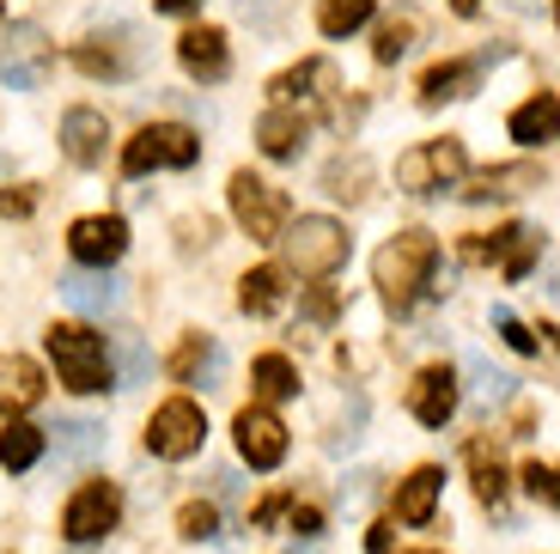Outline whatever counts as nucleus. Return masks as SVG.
<instances>
[{
	"label": "nucleus",
	"mask_w": 560,
	"mask_h": 554,
	"mask_svg": "<svg viewBox=\"0 0 560 554\" xmlns=\"http://www.w3.org/2000/svg\"><path fill=\"white\" fill-rule=\"evenodd\" d=\"M250 384L262 402H287V396H299V366L287 360V354H262V360L250 366Z\"/></svg>",
	"instance_id": "24"
},
{
	"label": "nucleus",
	"mask_w": 560,
	"mask_h": 554,
	"mask_svg": "<svg viewBox=\"0 0 560 554\" xmlns=\"http://www.w3.org/2000/svg\"><path fill=\"white\" fill-rule=\"evenodd\" d=\"M56 451L68 463H92L104 451V420H85V415L61 420V427H56Z\"/></svg>",
	"instance_id": "27"
},
{
	"label": "nucleus",
	"mask_w": 560,
	"mask_h": 554,
	"mask_svg": "<svg viewBox=\"0 0 560 554\" xmlns=\"http://www.w3.org/2000/svg\"><path fill=\"white\" fill-rule=\"evenodd\" d=\"M493 330L505 335V347H518V354H536V335L524 330V323L512 318V311H493Z\"/></svg>",
	"instance_id": "36"
},
{
	"label": "nucleus",
	"mask_w": 560,
	"mask_h": 554,
	"mask_svg": "<svg viewBox=\"0 0 560 554\" xmlns=\"http://www.w3.org/2000/svg\"><path fill=\"white\" fill-rule=\"evenodd\" d=\"M481 85V61H433L420 73V104H445V97H469Z\"/></svg>",
	"instance_id": "20"
},
{
	"label": "nucleus",
	"mask_w": 560,
	"mask_h": 554,
	"mask_svg": "<svg viewBox=\"0 0 560 554\" xmlns=\"http://www.w3.org/2000/svg\"><path fill=\"white\" fill-rule=\"evenodd\" d=\"M153 13H171V19H189V13H201V0H153Z\"/></svg>",
	"instance_id": "42"
},
{
	"label": "nucleus",
	"mask_w": 560,
	"mask_h": 554,
	"mask_svg": "<svg viewBox=\"0 0 560 554\" xmlns=\"http://www.w3.org/2000/svg\"><path fill=\"white\" fill-rule=\"evenodd\" d=\"M268 92H275V111H299V104H323V97H336L341 92V73H336V61L311 56V61H299V68L280 73Z\"/></svg>",
	"instance_id": "13"
},
{
	"label": "nucleus",
	"mask_w": 560,
	"mask_h": 554,
	"mask_svg": "<svg viewBox=\"0 0 560 554\" xmlns=\"http://www.w3.org/2000/svg\"><path fill=\"white\" fill-rule=\"evenodd\" d=\"M415 37H420V13H390L378 25V37H372V56L390 68V61H402L408 49H415Z\"/></svg>",
	"instance_id": "28"
},
{
	"label": "nucleus",
	"mask_w": 560,
	"mask_h": 554,
	"mask_svg": "<svg viewBox=\"0 0 560 554\" xmlns=\"http://www.w3.org/2000/svg\"><path fill=\"white\" fill-rule=\"evenodd\" d=\"M68 250H73V263L80 268H110L116 256L128 250V220L122 213H85V220H73Z\"/></svg>",
	"instance_id": "12"
},
{
	"label": "nucleus",
	"mask_w": 560,
	"mask_h": 554,
	"mask_svg": "<svg viewBox=\"0 0 560 554\" xmlns=\"http://www.w3.org/2000/svg\"><path fill=\"white\" fill-rule=\"evenodd\" d=\"M408 408H415L420 427H445L457 415V366H427L408 390Z\"/></svg>",
	"instance_id": "16"
},
{
	"label": "nucleus",
	"mask_w": 560,
	"mask_h": 554,
	"mask_svg": "<svg viewBox=\"0 0 560 554\" xmlns=\"http://www.w3.org/2000/svg\"><path fill=\"white\" fill-rule=\"evenodd\" d=\"M287 280H293V275H287V268H275V263L250 268V275L238 280V305L250 311V318H275V311L287 305V292H293Z\"/></svg>",
	"instance_id": "19"
},
{
	"label": "nucleus",
	"mask_w": 560,
	"mask_h": 554,
	"mask_svg": "<svg viewBox=\"0 0 560 554\" xmlns=\"http://www.w3.org/2000/svg\"><path fill=\"white\" fill-rule=\"evenodd\" d=\"M104 140H110L104 111H85V104H73V111L61 116V153H68V165H80V171L104 165Z\"/></svg>",
	"instance_id": "15"
},
{
	"label": "nucleus",
	"mask_w": 560,
	"mask_h": 554,
	"mask_svg": "<svg viewBox=\"0 0 560 554\" xmlns=\"http://www.w3.org/2000/svg\"><path fill=\"white\" fill-rule=\"evenodd\" d=\"M177 536H189V542L220 536V506H213V499H183L177 506Z\"/></svg>",
	"instance_id": "32"
},
{
	"label": "nucleus",
	"mask_w": 560,
	"mask_h": 554,
	"mask_svg": "<svg viewBox=\"0 0 560 554\" xmlns=\"http://www.w3.org/2000/svg\"><path fill=\"white\" fill-rule=\"evenodd\" d=\"M433 268H439V244H433V232H420V226L396 232L390 244L372 256V280H378V292H384V305L390 311L415 305L420 287L433 280Z\"/></svg>",
	"instance_id": "1"
},
{
	"label": "nucleus",
	"mask_w": 560,
	"mask_h": 554,
	"mask_svg": "<svg viewBox=\"0 0 560 554\" xmlns=\"http://www.w3.org/2000/svg\"><path fill=\"white\" fill-rule=\"evenodd\" d=\"M299 311H305L311 323H329V318H336V292H329V287H311V292H305V305H299Z\"/></svg>",
	"instance_id": "37"
},
{
	"label": "nucleus",
	"mask_w": 560,
	"mask_h": 554,
	"mask_svg": "<svg viewBox=\"0 0 560 554\" xmlns=\"http://www.w3.org/2000/svg\"><path fill=\"white\" fill-rule=\"evenodd\" d=\"M439 494H445V470H439V463H420V470L396 487V518H402V524H433Z\"/></svg>",
	"instance_id": "18"
},
{
	"label": "nucleus",
	"mask_w": 560,
	"mask_h": 554,
	"mask_svg": "<svg viewBox=\"0 0 560 554\" xmlns=\"http://www.w3.org/2000/svg\"><path fill=\"white\" fill-rule=\"evenodd\" d=\"M201 159V135L183 123H147L135 140L122 147V177H147V171L171 165V171H189Z\"/></svg>",
	"instance_id": "4"
},
{
	"label": "nucleus",
	"mask_w": 560,
	"mask_h": 554,
	"mask_svg": "<svg viewBox=\"0 0 560 554\" xmlns=\"http://www.w3.org/2000/svg\"><path fill=\"white\" fill-rule=\"evenodd\" d=\"M49 354H56V372L68 390L92 396V390H110L116 372H110V347H104L98 330H85V323H49Z\"/></svg>",
	"instance_id": "2"
},
{
	"label": "nucleus",
	"mask_w": 560,
	"mask_h": 554,
	"mask_svg": "<svg viewBox=\"0 0 560 554\" xmlns=\"http://www.w3.org/2000/svg\"><path fill=\"white\" fill-rule=\"evenodd\" d=\"M451 7H457L463 19H469V13H481V0H451Z\"/></svg>",
	"instance_id": "44"
},
{
	"label": "nucleus",
	"mask_w": 560,
	"mask_h": 554,
	"mask_svg": "<svg viewBox=\"0 0 560 554\" xmlns=\"http://www.w3.org/2000/svg\"><path fill=\"white\" fill-rule=\"evenodd\" d=\"M524 189H542V171H536V165H488L481 177H469L463 201H488V195H524Z\"/></svg>",
	"instance_id": "22"
},
{
	"label": "nucleus",
	"mask_w": 560,
	"mask_h": 554,
	"mask_svg": "<svg viewBox=\"0 0 560 554\" xmlns=\"http://www.w3.org/2000/svg\"><path fill=\"white\" fill-rule=\"evenodd\" d=\"M469 470H476L481 506H500L505 499V463H500V451H493V439H469Z\"/></svg>",
	"instance_id": "26"
},
{
	"label": "nucleus",
	"mask_w": 560,
	"mask_h": 554,
	"mask_svg": "<svg viewBox=\"0 0 560 554\" xmlns=\"http://www.w3.org/2000/svg\"><path fill=\"white\" fill-rule=\"evenodd\" d=\"M536 250H542V232H530V226H524V232L512 238V250H505V275H512V280H518V275H530Z\"/></svg>",
	"instance_id": "35"
},
{
	"label": "nucleus",
	"mask_w": 560,
	"mask_h": 554,
	"mask_svg": "<svg viewBox=\"0 0 560 554\" xmlns=\"http://www.w3.org/2000/svg\"><path fill=\"white\" fill-rule=\"evenodd\" d=\"M287 506H293V499H287V494H268V499H256V512H250V530H268V524H275L280 512H287Z\"/></svg>",
	"instance_id": "40"
},
{
	"label": "nucleus",
	"mask_w": 560,
	"mask_h": 554,
	"mask_svg": "<svg viewBox=\"0 0 560 554\" xmlns=\"http://www.w3.org/2000/svg\"><path fill=\"white\" fill-rule=\"evenodd\" d=\"M177 61H183V73H189V80L220 85L225 73H232V49H225V31H220V25H189V31L177 37Z\"/></svg>",
	"instance_id": "14"
},
{
	"label": "nucleus",
	"mask_w": 560,
	"mask_h": 554,
	"mask_svg": "<svg viewBox=\"0 0 560 554\" xmlns=\"http://www.w3.org/2000/svg\"><path fill=\"white\" fill-rule=\"evenodd\" d=\"M201 439H208V415H201L189 396H171L153 408V420H147V451L165 463H183V458H196Z\"/></svg>",
	"instance_id": "7"
},
{
	"label": "nucleus",
	"mask_w": 560,
	"mask_h": 554,
	"mask_svg": "<svg viewBox=\"0 0 560 554\" xmlns=\"http://www.w3.org/2000/svg\"><path fill=\"white\" fill-rule=\"evenodd\" d=\"M524 494H530L536 506H555V499H560V487H555V463H542V458L524 463Z\"/></svg>",
	"instance_id": "34"
},
{
	"label": "nucleus",
	"mask_w": 560,
	"mask_h": 554,
	"mask_svg": "<svg viewBox=\"0 0 560 554\" xmlns=\"http://www.w3.org/2000/svg\"><path fill=\"white\" fill-rule=\"evenodd\" d=\"M31 208H37V195L31 189H0V220H25Z\"/></svg>",
	"instance_id": "39"
},
{
	"label": "nucleus",
	"mask_w": 560,
	"mask_h": 554,
	"mask_svg": "<svg viewBox=\"0 0 560 554\" xmlns=\"http://www.w3.org/2000/svg\"><path fill=\"white\" fill-rule=\"evenodd\" d=\"M43 402V366L25 354H0V415H25Z\"/></svg>",
	"instance_id": "17"
},
{
	"label": "nucleus",
	"mask_w": 560,
	"mask_h": 554,
	"mask_svg": "<svg viewBox=\"0 0 560 554\" xmlns=\"http://www.w3.org/2000/svg\"><path fill=\"white\" fill-rule=\"evenodd\" d=\"M280 244H287V256H293V275L323 280V275H336V268L348 263L353 238H348V226L329 220V213H305L293 232H280Z\"/></svg>",
	"instance_id": "3"
},
{
	"label": "nucleus",
	"mask_w": 560,
	"mask_h": 554,
	"mask_svg": "<svg viewBox=\"0 0 560 554\" xmlns=\"http://www.w3.org/2000/svg\"><path fill=\"white\" fill-rule=\"evenodd\" d=\"M225 195H232V220H238L256 244H280V232H287V195H280L275 183H262L256 171H232Z\"/></svg>",
	"instance_id": "5"
},
{
	"label": "nucleus",
	"mask_w": 560,
	"mask_h": 554,
	"mask_svg": "<svg viewBox=\"0 0 560 554\" xmlns=\"http://www.w3.org/2000/svg\"><path fill=\"white\" fill-rule=\"evenodd\" d=\"M43 445H49V439H43V427H25V420H13V427H7V432H0V470H31V463H37L43 458Z\"/></svg>",
	"instance_id": "29"
},
{
	"label": "nucleus",
	"mask_w": 560,
	"mask_h": 554,
	"mask_svg": "<svg viewBox=\"0 0 560 554\" xmlns=\"http://www.w3.org/2000/svg\"><path fill=\"white\" fill-rule=\"evenodd\" d=\"M201 360H213V342L196 330V335H183V342H177V354H171V366H165V372L183 384V378H196V366H201Z\"/></svg>",
	"instance_id": "33"
},
{
	"label": "nucleus",
	"mask_w": 560,
	"mask_h": 554,
	"mask_svg": "<svg viewBox=\"0 0 560 554\" xmlns=\"http://www.w3.org/2000/svg\"><path fill=\"white\" fill-rule=\"evenodd\" d=\"M365 183H372V165H365L360 153H353V159H336V165L323 171V189L336 195V201H365V195H372Z\"/></svg>",
	"instance_id": "30"
},
{
	"label": "nucleus",
	"mask_w": 560,
	"mask_h": 554,
	"mask_svg": "<svg viewBox=\"0 0 560 554\" xmlns=\"http://www.w3.org/2000/svg\"><path fill=\"white\" fill-rule=\"evenodd\" d=\"M415 554H439V549H415Z\"/></svg>",
	"instance_id": "45"
},
{
	"label": "nucleus",
	"mask_w": 560,
	"mask_h": 554,
	"mask_svg": "<svg viewBox=\"0 0 560 554\" xmlns=\"http://www.w3.org/2000/svg\"><path fill=\"white\" fill-rule=\"evenodd\" d=\"M555 123H560V97L555 92H536L530 104H518V111H512V140L542 147V140H555Z\"/></svg>",
	"instance_id": "23"
},
{
	"label": "nucleus",
	"mask_w": 560,
	"mask_h": 554,
	"mask_svg": "<svg viewBox=\"0 0 560 554\" xmlns=\"http://www.w3.org/2000/svg\"><path fill=\"white\" fill-rule=\"evenodd\" d=\"M140 56L147 49L135 43V31H98V37L73 43V68L92 73V80H135Z\"/></svg>",
	"instance_id": "10"
},
{
	"label": "nucleus",
	"mask_w": 560,
	"mask_h": 554,
	"mask_svg": "<svg viewBox=\"0 0 560 554\" xmlns=\"http://www.w3.org/2000/svg\"><path fill=\"white\" fill-rule=\"evenodd\" d=\"M287 512H293V530H299V536H317V530H323V512H317V506H287Z\"/></svg>",
	"instance_id": "41"
},
{
	"label": "nucleus",
	"mask_w": 560,
	"mask_h": 554,
	"mask_svg": "<svg viewBox=\"0 0 560 554\" xmlns=\"http://www.w3.org/2000/svg\"><path fill=\"white\" fill-rule=\"evenodd\" d=\"M116 524H122V494H116V482H85L68 499V512H61V536L68 542H98Z\"/></svg>",
	"instance_id": "8"
},
{
	"label": "nucleus",
	"mask_w": 560,
	"mask_h": 554,
	"mask_svg": "<svg viewBox=\"0 0 560 554\" xmlns=\"http://www.w3.org/2000/svg\"><path fill=\"white\" fill-rule=\"evenodd\" d=\"M232 439H238V458L250 463V470H280V458H287V427H280V415L262 408V402L238 408Z\"/></svg>",
	"instance_id": "11"
},
{
	"label": "nucleus",
	"mask_w": 560,
	"mask_h": 554,
	"mask_svg": "<svg viewBox=\"0 0 560 554\" xmlns=\"http://www.w3.org/2000/svg\"><path fill=\"white\" fill-rule=\"evenodd\" d=\"M49 61H56V43H49L43 25H7L0 31V80L7 85H43Z\"/></svg>",
	"instance_id": "9"
},
{
	"label": "nucleus",
	"mask_w": 560,
	"mask_h": 554,
	"mask_svg": "<svg viewBox=\"0 0 560 554\" xmlns=\"http://www.w3.org/2000/svg\"><path fill=\"white\" fill-rule=\"evenodd\" d=\"M116 347H122V378L135 384V378L147 372V354H140V335H116Z\"/></svg>",
	"instance_id": "38"
},
{
	"label": "nucleus",
	"mask_w": 560,
	"mask_h": 554,
	"mask_svg": "<svg viewBox=\"0 0 560 554\" xmlns=\"http://www.w3.org/2000/svg\"><path fill=\"white\" fill-rule=\"evenodd\" d=\"M61 299H68L80 318H98V311L116 305V280L104 275V268L98 275H73V280H61Z\"/></svg>",
	"instance_id": "25"
},
{
	"label": "nucleus",
	"mask_w": 560,
	"mask_h": 554,
	"mask_svg": "<svg viewBox=\"0 0 560 554\" xmlns=\"http://www.w3.org/2000/svg\"><path fill=\"white\" fill-rule=\"evenodd\" d=\"M372 7H378V0H323V7H317V31H323V37H348V31H360L365 19H372Z\"/></svg>",
	"instance_id": "31"
},
{
	"label": "nucleus",
	"mask_w": 560,
	"mask_h": 554,
	"mask_svg": "<svg viewBox=\"0 0 560 554\" xmlns=\"http://www.w3.org/2000/svg\"><path fill=\"white\" fill-rule=\"evenodd\" d=\"M311 116L305 111H268L262 123H256V147H262L268 159H293L299 140H305Z\"/></svg>",
	"instance_id": "21"
},
{
	"label": "nucleus",
	"mask_w": 560,
	"mask_h": 554,
	"mask_svg": "<svg viewBox=\"0 0 560 554\" xmlns=\"http://www.w3.org/2000/svg\"><path fill=\"white\" fill-rule=\"evenodd\" d=\"M365 549H372V554H390V524H372V530H365Z\"/></svg>",
	"instance_id": "43"
},
{
	"label": "nucleus",
	"mask_w": 560,
	"mask_h": 554,
	"mask_svg": "<svg viewBox=\"0 0 560 554\" xmlns=\"http://www.w3.org/2000/svg\"><path fill=\"white\" fill-rule=\"evenodd\" d=\"M463 171H469V153H463L457 135L420 140V147H408V153L396 159V183H402L408 195H433V189H445V183H457Z\"/></svg>",
	"instance_id": "6"
}]
</instances>
